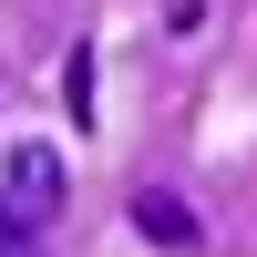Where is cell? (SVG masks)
Wrapping results in <instances>:
<instances>
[{"label": "cell", "mask_w": 257, "mask_h": 257, "mask_svg": "<svg viewBox=\"0 0 257 257\" xmlns=\"http://www.w3.org/2000/svg\"><path fill=\"white\" fill-rule=\"evenodd\" d=\"M0 216L11 226H52L62 216V155L52 144H11L0 155Z\"/></svg>", "instance_id": "6da1fadb"}, {"label": "cell", "mask_w": 257, "mask_h": 257, "mask_svg": "<svg viewBox=\"0 0 257 257\" xmlns=\"http://www.w3.org/2000/svg\"><path fill=\"white\" fill-rule=\"evenodd\" d=\"M134 226L155 247H206V226H196V206L175 196V185H134Z\"/></svg>", "instance_id": "7a4b0ae2"}, {"label": "cell", "mask_w": 257, "mask_h": 257, "mask_svg": "<svg viewBox=\"0 0 257 257\" xmlns=\"http://www.w3.org/2000/svg\"><path fill=\"white\" fill-rule=\"evenodd\" d=\"M62 103H72V123H82V113H93V62H82V52H72V62H62Z\"/></svg>", "instance_id": "3957f363"}, {"label": "cell", "mask_w": 257, "mask_h": 257, "mask_svg": "<svg viewBox=\"0 0 257 257\" xmlns=\"http://www.w3.org/2000/svg\"><path fill=\"white\" fill-rule=\"evenodd\" d=\"M0 257H41V226H11V216H0Z\"/></svg>", "instance_id": "277c9868"}]
</instances>
